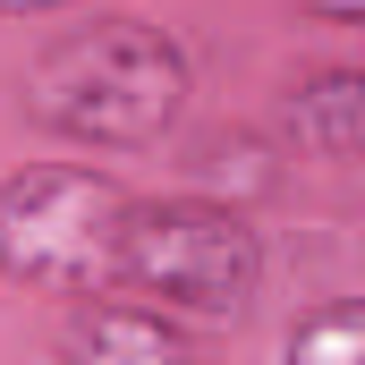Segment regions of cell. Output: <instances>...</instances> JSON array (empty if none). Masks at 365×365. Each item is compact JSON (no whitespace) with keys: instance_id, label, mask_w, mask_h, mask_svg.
<instances>
[{"instance_id":"cell-4","label":"cell","mask_w":365,"mask_h":365,"mask_svg":"<svg viewBox=\"0 0 365 365\" xmlns=\"http://www.w3.org/2000/svg\"><path fill=\"white\" fill-rule=\"evenodd\" d=\"M195 331H187L170 306L153 297H77V314L60 323V357L77 365H162V357H187Z\"/></svg>"},{"instance_id":"cell-3","label":"cell","mask_w":365,"mask_h":365,"mask_svg":"<svg viewBox=\"0 0 365 365\" xmlns=\"http://www.w3.org/2000/svg\"><path fill=\"white\" fill-rule=\"evenodd\" d=\"M119 289L195 323H238L264 289V230L247 221V204L204 195V187L136 195L128 238H119Z\"/></svg>"},{"instance_id":"cell-9","label":"cell","mask_w":365,"mask_h":365,"mask_svg":"<svg viewBox=\"0 0 365 365\" xmlns=\"http://www.w3.org/2000/svg\"><path fill=\"white\" fill-rule=\"evenodd\" d=\"M60 9H77V0H0V17H60Z\"/></svg>"},{"instance_id":"cell-8","label":"cell","mask_w":365,"mask_h":365,"mask_svg":"<svg viewBox=\"0 0 365 365\" xmlns=\"http://www.w3.org/2000/svg\"><path fill=\"white\" fill-rule=\"evenodd\" d=\"M306 17H323V26H365V0H297Z\"/></svg>"},{"instance_id":"cell-6","label":"cell","mask_w":365,"mask_h":365,"mask_svg":"<svg viewBox=\"0 0 365 365\" xmlns=\"http://www.w3.org/2000/svg\"><path fill=\"white\" fill-rule=\"evenodd\" d=\"M195 187L204 195H230V204H255V195L280 187V145H264L255 128H230V136H212L195 153Z\"/></svg>"},{"instance_id":"cell-1","label":"cell","mask_w":365,"mask_h":365,"mask_svg":"<svg viewBox=\"0 0 365 365\" xmlns=\"http://www.w3.org/2000/svg\"><path fill=\"white\" fill-rule=\"evenodd\" d=\"M187 102H195V60L153 17H86V26L51 34L17 77V110L43 136L86 145V153L170 145Z\"/></svg>"},{"instance_id":"cell-7","label":"cell","mask_w":365,"mask_h":365,"mask_svg":"<svg viewBox=\"0 0 365 365\" xmlns=\"http://www.w3.org/2000/svg\"><path fill=\"white\" fill-rule=\"evenodd\" d=\"M289 365H365V306L340 297V306H314L289 323Z\"/></svg>"},{"instance_id":"cell-2","label":"cell","mask_w":365,"mask_h":365,"mask_svg":"<svg viewBox=\"0 0 365 365\" xmlns=\"http://www.w3.org/2000/svg\"><path fill=\"white\" fill-rule=\"evenodd\" d=\"M128 187L93 162H26L0 179V280L26 297H102L119 289Z\"/></svg>"},{"instance_id":"cell-5","label":"cell","mask_w":365,"mask_h":365,"mask_svg":"<svg viewBox=\"0 0 365 365\" xmlns=\"http://www.w3.org/2000/svg\"><path fill=\"white\" fill-rule=\"evenodd\" d=\"M280 136L306 162H357L365 153V68H306V77H289Z\"/></svg>"}]
</instances>
